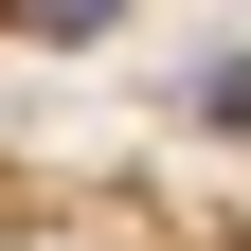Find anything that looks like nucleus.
Masks as SVG:
<instances>
[{
    "label": "nucleus",
    "instance_id": "obj_1",
    "mask_svg": "<svg viewBox=\"0 0 251 251\" xmlns=\"http://www.w3.org/2000/svg\"><path fill=\"white\" fill-rule=\"evenodd\" d=\"M126 0H0V36H108Z\"/></svg>",
    "mask_w": 251,
    "mask_h": 251
}]
</instances>
